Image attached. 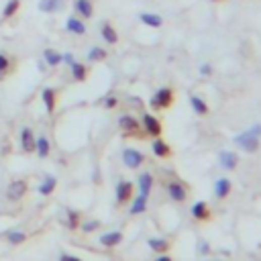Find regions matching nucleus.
I'll return each mask as SVG.
<instances>
[{
  "label": "nucleus",
  "mask_w": 261,
  "mask_h": 261,
  "mask_svg": "<svg viewBox=\"0 0 261 261\" xmlns=\"http://www.w3.org/2000/svg\"><path fill=\"white\" fill-rule=\"evenodd\" d=\"M235 143L247 151V153H255L259 151V145H261V125H253L249 131H243L235 137Z\"/></svg>",
  "instance_id": "obj_1"
},
{
  "label": "nucleus",
  "mask_w": 261,
  "mask_h": 261,
  "mask_svg": "<svg viewBox=\"0 0 261 261\" xmlns=\"http://www.w3.org/2000/svg\"><path fill=\"white\" fill-rule=\"evenodd\" d=\"M174 102H176V92L170 86H164L151 96L149 107L153 111H168V109L174 107Z\"/></svg>",
  "instance_id": "obj_2"
},
{
  "label": "nucleus",
  "mask_w": 261,
  "mask_h": 261,
  "mask_svg": "<svg viewBox=\"0 0 261 261\" xmlns=\"http://www.w3.org/2000/svg\"><path fill=\"white\" fill-rule=\"evenodd\" d=\"M141 127H143V133L145 135H149V137H162V133H164V125H162V121L155 117V115H149V113H145L143 117H141Z\"/></svg>",
  "instance_id": "obj_3"
},
{
  "label": "nucleus",
  "mask_w": 261,
  "mask_h": 261,
  "mask_svg": "<svg viewBox=\"0 0 261 261\" xmlns=\"http://www.w3.org/2000/svg\"><path fill=\"white\" fill-rule=\"evenodd\" d=\"M119 127L125 131V137H145L141 123L133 115H123L119 119Z\"/></svg>",
  "instance_id": "obj_4"
},
{
  "label": "nucleus",
  "mask_w": 261,
  "mask_h": 261,
  "mask_svg": "<svg viewBox=\"0 0 261 261\" xmlns=\"http://www.w3.org/2000/svg\"><path fill=\"white\" fill-rule=\"evenodd\" d=\"M123 164L129 168V170H137L145 164V155L139 151V149H133V147H127L123 151Z\"/></svg>",
  "instance_id": "obj_5"
},
{
  "label": "nucleus",
  "mask_w": 261,
  "mask_h": 261,
  "mask_svg": "<svg viewBox=\"0 0 261 261\" xmlns=\"http://www.w3.org/2000/svg\"><path fill=\"white\" fill-rule=\"evenodd\" d=\"M190 213H192V217H194L196 221H211V219H213L211 206H208V202H204V200L194 202L192 208H190Z\"/></svg>",
  "instance_id": "obj_6"
},
{
  "label": "nucleus",
  "mask_w": 261,
  "mask_h": 261,
  "mask_svg": "<svg viewBox=\"0 0 261 261\" xmlns=\"http://www.w3.org/2000/svg\"><path fill=\"white\" fill-rule=\"evenodd\" d=\"M115 192H117V204L123 206V204H127L133 198V184L129 180H121L117 184V190Z\"/></svg>",
  "instance_id": "obj_7"
},
{
  "label": "nucleus",
  "mask_w": 261,
  "mask_h": 261,
  "mask_svg": "<svg viewBox=\"0 0 261 261\" xmlns=\"http://www.w3.org/2000/svg\"><path fill=\"white\" fill-rule=\"evenodd\" d=\"M151 151H153L155 158H160V160H168V158H172V147H170V143H166L162 137H155V139H153V143H151Z\"/></svg>",
  "instance_id": "obj_8"
},
{
  "label": "nucleus",
  "mask_w": 261,
  "mask_h": 261,
  "mask_svg": "<svg viewBox=\"0 0 261 261\" xmlns=\"http://www.w3.org/2000/svg\"><path fill=\"white\" fill-rule=\"evenodd\" d=\"M168 196L174 202H184L188 198V188L182 182H170L168 184Z\"/></svg>",
  "instance_id": "obj_9"
},
{
  "label": "nucleus",
  "mask_w": 261,
  "mask_h": 261,
  "mask_svg": "<svg viewBox=\"0 0 261 261\" xmlns=\"http://www.w3.org/2000/svg\"><path fill=\"white\" fill-rule=\"evenodd\" d=\"M123 231H111V233H104L102 237H100V245L102 247H107V249H115V247H119L121 243H123Z\"/></svg>",
  "instance_id": "obj_10"
},
{
  "label": "nucleus",
  "mask_w": 261,
  "mask_h": 261,
  "mask_svg": "<svg viewBox=\"0 0 261 261\" xmlns=\"http://www.w3.org/2000/svg\"><path fill=\"white\" fill-rule=\"evenodd\" d=\"M25 192H27V182H25V180H15V182L9 184L7 196H9L11 200H21V198L25 196Z\"/></svg>",
  "instance_id": "obj_11"
},
{
  "label": "nucleus",
  "mask_w": 261,
  "mask_h": 261,
  "mask_svg": "<svg viewBox=\"0 0 261 261\" xmlns=\"http://www.w3.org/2000/svg\"><path fill=\"white\" fill-rule=\"evenodd\" d=\"M231 190H233V184H231L229 178H219V180L215 182V196H217L219 200H225V198L231 194Z\"/></svg>",
  "instance_id": "obj_12"
},
{
  "label": "nucleus",
  "mask_w": 261,
  "mask_h": 261,
  "mask_svg": "<svg viewBox=\"0 0 261 261\" xmlns=\"http://www.w3.org/2000/svg\"><path fill=\"white\" fill-rule=\"evenodd\" d=\"M100 35H102V39L107 41L109 45H117V43H119V31H117L111 23H104V25L100 27Z\"/></svg>",
  "instance_id": "obj_13"
},
{
  "label": "nucleus",
  "mask_w": 261,
  "mask_h": 261,
  "mask_svg": "<svg viewBox=\"0 0 261 261\" xmlns=\"http://www.w3.org/2000/svg\"><path fill=\"white\" fill-rule=\"evenodd\" d=\"M221 166L225 168V170H237V166H239V155L235 153V151H223L221 153Z\"/></svg>",
  "instance_id": "obj_14"
},
{
  "label": "nucleus",
  "mask_w": 261,
  "mask_h": 261,
  "mask_svg": "<svg viewBox=\"0 0 261 261\" xmlns=\"http://www.w3.org/2000/svg\"><path fill=\"white\" fill-rule=\"evenodd\" d=\"M153 182H155V178H153L149 172H143V174L139 176V180H137V184H139V194H143V196L149 198L151 188H153Z\"/></svg>",
  "instance_id": "obj_15"
},
{
  "label": "nucleus",
  "mask_w": 261,
  "mask_h": 261,
  "mask_svg": "<svg viewBox=\"0 0 261 261\" xmlns=\"http://www.w3.org/2000/svg\"><path fill=\"white\" fill-rule=\"evenodd\" d=\"M74 9H76V13H78L82 19H92V15H94V5H92V0H76V3H74Z\"/></svg>",
  "instance_id": "obj_16"
},
{
  "label": "nucleus",
  "mask_w": 261,
  "mask_h": 261,
  "mask_svg": "<svg viewBox=\"0 0 261 261\" xmlns=\"http://www.w3.org/2000/svg\"><path fill=\"white\" fill-rule=\"evenodd\" d=\"M190 107H192V111H194L198 117H206L208 113H211V109H208V104L204 102V98H200V96H196V94L190 96Z\"/></svg>",
  "instance_id": "obj_17"
},
{
  "label": "nucleus",
  "mask_w": 261,
  "mask_h": 261,
  "mask_svg": "<svg viewBox=\"0 0 261 261\" xmlns=\"http://www.w3.org/2000/svg\"><path fill=\"white\" fill-rule=\"evenodd\" d=\"M147 245H149L151 251H155L158 255H160V253H168L170 247H172L170 241H168V239H162V237H151V239L147 241Z\"/></svg>",
  "instance_id": "obj_18"
},
{
  "label": "nucleus",
  "mask_w": 261,
  "mask_h": 261,
  "mask_svg": "<svg viewBox=\"0 0 261 261\" xmlns=\"http://www.w3.org/2000/svg\"><path fill=\"white\" fill-rule=\"evenodd\" d=\"M139 21H141L143 25H147V27H153V29L164 27V17L155 15V13H141V15H139Z\"/></svg>",
  "instance_id": "obj_19"
},
{
  "label": "nucleus",
  "mask_w": 261,
  "mask_h": 261,
  "mask_svg": "<svg viewBox=\"0 0 261 261\" xmlns=\"http://www.w3.org/2000/svg\"><path fill=\"white\" fill-rule=\"evenodd\" d=\"M66 29H68L70 33H74V35H86V25H84V21H80L78 17H70V19L66 21Z\"/></svg>",
  "instance_id": "obj_20"
},
{
  "label": "nucleus",
  "mask_w": 261,
  "mask_h": 261,
  "mask_svg": "<svg viewBox=\"0 0 261 261\" xmlns=\"http://www.w3.org/2000/svg\"><path fill=\"white\" fill-rule=\"evenodd\" d=\"M35 137H33V131L31 129H23L21 131V147L27 151V153H31V151H35Z\"/></svg>",
  "instance_id": "obj_21"
},
{
  "label": "nucleus",
  "mask_w": 261,
  "mask_h": 261,
  "mask_svg": "<svg viewBox=\"0 0 261 261\" xmlns=\"http://www.w3.org/2000/svg\"><path fill=\"white\" fill-rule=\"evenodd\" d=\"M64 9V0H39V11L43 13H58Z\"/></svg>",
  "instance_id": "obj_22"
},
{
  "label": "nucleus",
  "mask_w": 261,
  "mask_h": 261,
  "mask_svg": "<svg viewBox=\"0 0 261 261\" xmlns=\"http://www.w3.org/2000/svg\"><path fill=\"white\" fill-rule=\"evenodd\" d=\"M41 98H43V102H45L47 113L51 115V113L56 111V90H54V88H45L43 94H41Z\"/></svg>",
  "instance_id": "obj_23"
},
{
  "label": "nucleus",
  "mask_w": 261,
  "mask_h": 261,
  "mask_svg": "<svg viewBox=\"0 0 261 261\" xmlns=\"http://www.w3.org/2000/svg\"><path fill=\"white\" fill-rule=\"evenodd\" d=\"M145 208H147V196H143V194H139V196H135V200H133V204H131V215L133 217H137V215H143L145 213Z\"/></svg>",
  "instance_id": "obj_24"
},
{
  "label": "nucleus",
  "mask_w": 261,
  "mask_h": 261,
  "mask_svg": "<svg viewBox=\"0 0 261 261\" xmlns=\"http://www.w3.org/2000/svg\"><path fill=\"white\" fill-rule=\"evenodd\" d=\"M43 58H45V62H47L51 68H56V66H60V64L64 62V56H60L56 49H45V51H43Z\"/></svg>",
  "instance_id": "obj_25"
},
{
  "label": "nucleus",
  "mask_w": 261,
  "mask_h": 261,
  "mask_svg": "<svg viewBox=\"0 0 261 261\" xmlns=\"http://www.w3.org/2000/svg\"><path fill=\"white\" fill-rule=\"evenodd\" d=\"M56 186H58V180H56L54 176H47V178L43 180V184L39 186V194H41V196H49L51 192L56 190Z\"/></svg>",
  "instance_id": "obj_26"
},
{
  "label": "nucleus",
  "mask_w": 261,
  "mask_h": 261,
  "mask_svg": "<svg viewBox=\"0 0 261 261\" xmlns=\"http://www.w3.org/2000/svg\"><path fill=\"white\" fill-rule=\"evenodd\" d=\"M72 76H74L76 82H86V78H88V68H86L84 64L74 62V64H72Z\"/></svg>",
  "instance_id": "obj_27"
},
{
  "label": "nucleus",
  "mask_w": 261,
  "mask_h": 261,
  "mask_svg": "<svg viewBox=\"0 0 261 261\" xmlns=\"http://www.w3.org/2000/svg\"><path fill=\"white\" fill-rule=\"evenodd\" d=\"M109 58V51L107 49H102V47H92L90 49V54H88V60L94 64V62H104Z\"/></svg>",
  "instance_id": "obj_28"
},
{
  "label": "nucleus",
  "mask_w": 261,
  "mask_h": 261,
  "mask_svg": "<svg viewBox=\"0 0 261 261\" xmlns=\"http://www.w3.org/2000/svg\"><path fill=\"white\" fill-rule=\"evenodd\" d=\"M49 141L45 139V137H39L37 141H35V151L39 153V158H47V155H49Z\"/></svg>",
  "instance_id": "obj_29"
},
{
  "label": "nucleus",
  "mask_w": 261,
  "mask_h": 261,
  "mask_svg": "<svg viewBox=\"0 0 261 261\" xmlns=\"http://www.w3.org/2000/svg\"><path fill=\"white\" fill-rule=\"evenodd\" d=\"M19 5H21V0H9L7 7H5V11H3V19L13 17V15L19 11Z\"/></svg>",
  "instance_id": "obj_30"
},
{
  "label": "nucleus",
  "mask_w": 261,
  "mask_h": 261,
  "mask_svg": "<svg viewBox=\"0 0 261 261\" xmlns=\"http://www.w3.org/2000/svg\"><path fill=\"white\" fill-rule=\"evenodd\" d=\"M9 241H11V245H21V243L27 241V235L21 233V231H11L9 233Z\"/></svg>",
  "instance_id": "obj_31"
},
{
  "label": "nucleus",
  "mask_w": 261,
  "mask_h": 261,
  "mask_svg": "<svg viewBox=\"0 0 261 261\" xmlns=\"http://www.w3.org/2000/svg\"><path fill=\"white\" fill-rule=\"evenodd\" d=\"M68 227H70L72 231H76V229L80 227V215H78L76 211H68Z\"/></svg>",
  "instance_id": "obj_32"
},
{
  "label": "nucleus",
  "mask_w": 261,
  "mask_h": 261,
  "mask_svg": "<svg viewBox=\"0 0 261 261\" xmlns=\"http://www.w3.org/2000/svg\"><path fill=\"white\" fill-rule=\"evenodd\" d=\"M9 68H11V64H9L7 56H5V54H0V80L5 78V74L9 72Z\"/></svg>",
  "instance_id": "obj_33"
},
{
  "label": "nucleus",
  "mask_w": 261,
  "mask_h": 261,
  "mask_svg": "<svg viewBox=\"0 0 261 261\" xmlns=\"http://www.w3.org/2000/svg\"><path fill=\"white\" fill-rule=\"evenodd\" d=\"M100 227V221H90V223H84L82 225V231L84 233H92V231H96Z\"/></svg>",
  "instance_id": "obj_34"
},
{
  "label": "nucleus",
  "mask_w": 261,
  "mask_h": 261,
  "mask_svg": "<svg viewBox=\"0 0 261 261\" xmlns=\"http://www.w3.org/2000/svg\"><path fill=\"white\" fill-rule=\"evenodd\" d=\"M104 107H107V109H117L119 107V98L117 96H109L107 102H104Z\"/></svg>",
  "instance_id": "obj_35"
},
{
  "label": "nucleus",
  "mask_w": 261,
  "mask_h": 261,
  "mask_svg": "<svg viewBox=\"0 0 261 261\" xmlns=\"http://www.w3.org/2000/svg\"><path fill=\"white\" fill-rule=\"evenodd\" d=\"M60 261H84V259H80V257H74V255H68V253H64V255L60 257Z\"/></svg>",
  "instance_id": "obj_36"
},
{
  "label": "nucleus",
  "mask_w": 261,
  "mask_h": 261,
  "mask_svg": "<svg viewBox=\"0 0 261 261\" xmlns=\"http://www.w3.org/2000/svg\"><path fill=\"white\" fill-rule=\"evenodd\" d=\"M200 74H202V76H211V74H213V68L208 66V64H204V66L200 68Z\"/></svg>",
  "instance_id": "obj_37"
},
{
  "label": "nucleus",
  "mask_w": 261,
  "mask_h": 261,
  "mask_svg": "<svg viewBox=\"0 0 261 261\" xmlns=\"http://www.w3.org/2000/svg\"><path fill=\"white\" fill-rule=\"evenodd\" d=\"M155 261H174V259H172L168 253H160L158 257H155Z\"/></svg>",
  "instance_id": "obj_38"
},
{
  "label": "nucleus",
  "mask_w": 261,
  "mask_h": 261,
  "mask_svg": "<svg viewBox=\"0 0 261 261\" xmlns=\"http://www.w3.org/2000/svg\"><path fill=\"white\" fill-rule=\"evenodd\" d=\"M64 62L72 66V64H74V56H72V54H66V56H64Z\"/></svg>",
  "instance_id": "obj_39"
},
{
  "label": "nucleus",
  "mask_w": 261,
  "mask_h": 261,
  "mask_svg": "<svg viewBox=\"0 0 261 261\" xmlns=\"http://www.w3.org/2000/svg\"><path fill=\"white\" fill-rule=\"evenodd\" d=\"M208 261H221V259H208Z\"/></svg>",
  "instance_id": "obj_40"
},
{
  "label": "nucleus",
  "mask_w": 261,
  "mask_h": 261,
  "mask_svg": "<svg viewBox=\"0 0 261 261\" xmlns=\"http://www.w3.org/2000/svg\"><path fill=\"white\" fill-rule=\"evenodd\" d=\"M213 3H221V0H213Z\"/></svg>",
  "instance_id": "obj_41"
}]
</instances>
